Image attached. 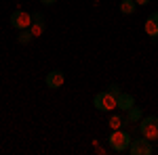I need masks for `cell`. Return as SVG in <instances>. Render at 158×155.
Here are the masks:
<instances>
[{"mask_svg": "<svg viewBox=\"0 0 158 155\" xmlns=\"http://www.w3.org/2000/svg\"><path fill=\"white\" fill-rule=\"evenodd\" d=\"M93 107L97 111H114V109H118V96L112 95L110 90L97 92L95 99H93Z\"/></svg>", "mask_w": 158, "mask_h": 155, "instance_id": "6da1fadb", "label": "cell"}, {"mask_svg": "<svg viewBox=\"0 0 158 155\" xmlns=\"http://www.w3.org/2000/svg\"><path fill=\"white\" fill-rule=\"evenodd\" d=\"M108 145L112 151H116V153H122L124 149H129V145H131V136H129V132L120 130H112V134L108 136Z\"/></svg>", "mask_w": 158, "mask_h": 155, "instance_id": "7a4b0ae2", "label": "cell"}, {"mask_svg": "<svg viewBox=\"0 0 158 155\" xmlns=\"http://www.w3.org/2000/svg\"><path fill=\"white\" fill-rule=\"evenodd\" d=\"M139 132L148 141H158V115H148L139 119Z\"/></svg>", "mask_w": 158, "mask_h": 155, "instance_id": "3957f363", "label": "cell"}, {"mask_svg": "<svg viewBox=\"0 0 158 155\" xmlns=\"http://www.w3.org/2000/svg\"><path fill=\"white\" fill-rule=\"evenodd\" d=\"M129 153L131 155H152L154 153L152 141H148L146 136H141V138H137V141H131V145H129Z\"/></svg>", "mask_w": 158, "mask_h": 155, "instance_id": "277c9868", "label": "cell"}, {"mask_svg": "<svg viewBox=\"0 0 158 155\" xmlns=\"http://www.w3.org/2000/svg\"><path fill=\"white\" fill-rule=\"evenodd\" d=\"M11 25H13V27H17L19 32H21V29H30V27H32V13L15 11L11 15Z\"/></svg>", "mask_w": 158, "mask_h": 155, "instance_id": "5b68a950", "label": "cell"}, {"mask_svg": "<svg viewBox=\"0 0 158 155\" xmlns=\"http://www.w3.org/2000/svg\"><path fill=\"white\" fill-rule=\"evenodd\" d=\"M47 86H49L51 90H57V88H61L63 86V82H65V76H63V72L61 69H53V72L47 73Z\"/></svg>", "mask_w": 158, "mask_h": 155, "instance_id": "8992f818", "label": "cell"}, {"mask_svg": "<svg viewBox=\"0 0 158 155\" xmlns=\"http://www.w3.org/2000/svg\"><path fill=\"white\" fill-rule=\"evenodd\" d=\"M143 29H146L148 36L152 38V42H156V40H158V11H154V13H152V15L146 19Z\"/></svg>", "mask_w": 158, "mask_h": 155, "instance_id": "52a82bcc", "label": "cell"}, {"mask_svg": "<svg viewBox=\"0 0 158 155\" xmlns=\"http://www.w3.org/2000/svg\"><path fill=\"white\" fill-rule=\"evenodd\" d=\"M133 105H135V96L133 95H127V92H120V95H118V109L129 111Z\"/></svg>", "mask_w": 158, "mask_h": 155, "instance_id": "ba28073f", "label": "cell"}, {"mask_svg": "<svg viewBox=\"0 0 158 155\" xmlns=\"http://www.w3.org/2000/svg\"><path fill=\"white\" fill-rule=\"evenodd\" d=\"M124 124H127V118L124 115H112L110 122H108V126L112 130H120V128H124Z\"/></svg>", "mask_w": 158, "mask_h": 155, "instance_id": "9c48e42d", "label": "cell"}, {"mask_svg": "<svg viewBox=\"0 0 158 155\" xmlns=\"http://www.w3.org/2000/svg\"><path fill=\"white\" fill-rule=\"evenodd\" d=\"M137 9V2L135 0H122L120 2V13L122 15H133Z\"/></svg>", "mask_w": 158, "mask_h": 155, "instance_id": "30bf717a", "label": "cell"}, {"mask_svg": "<svg viewBox=\"0 0 158 155\" xmlns=\"http://www.w3.org/2000/svg\"><path fill=\"white\" fill-rule=\"evenodd\" d=\"M32 40H34L32 29H21V32H19V36H17V42H19V44H30Z\"/></svg>", "mask_w": 158, "mask_h": 155, "instance_id": "8fae6325", "label": "cell"}, {"mask_svg": "<svg viewBox=\"0 0 158 155\" xmlns=\"http://www.w3.org/2000/svg\"><path fill=\"white\" fill-rule=\"evenodd\" d=\"M139 119H141V109L133 105V107L127 111V122H139Z\"/></svg>", "mask_w": 158, "mask_h": 155, "instance_id": "7c38bea8", "label": "cell"}, {"mask_svg": "<svg viewBox=\"0 0 158 155\" xmlns=\"http://www.w3.org/2000/svg\"><path fill=\"white\" fill-rule=\"evenodd\" d=\"M30 29H32L34 38H36V36H42V32H44V21H34Z\"/></svg>", "mask_w": 158, "mask_h": 155, "instance_id": "4fadbf2b", "label": "cell"}, {"mask_svg": "<svg viewBox=\"0 0 158 155\" xmlns=\"http://www.w3.org/2000/svg\"><path fill=\"white\" fill-rule=\"evenodd\" d=\"M108 90L112 92V95H116V96L120 95V88H118V84H110V86H108Z\"/></svg>", "mask_w": 158, "mask_h": 155, "instance_id": "5bb4252c", "label": "cell"}, {"mask_svg": "<svg viewBox=\"0 0 158 155\" xmlns=\"http://www.w3.org/2000/svg\"><path fill=\"white\" fill-rule=\"evenodd\" d=\"M40 2H42V4H44V6H51V4H55V2H57V0H40Z\"/></svg>", "mask_w": 158, "mask_h": 155, "instance_id": "9a60e30c", "label": "cell"}, {"mask_svg": "<svg viewBox=\"0 0 158 155\" xmlns=\"http://www.w3.org/2000/svg\"><path fill=\"white\" fill-rule=\"evenodd\" d=\"M135 2H137V6H146L150 0H135Z\"/></svg>", "mask_w": 158, "mask_h": 155, "instance_id": "2e32d148", "label": "cell"}]
</instances>
